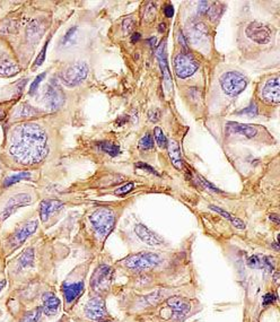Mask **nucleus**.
<instances>
[{"instance_id": "f03ea898", "label": "nucleus", "mask_w": 280, "mask_h": 322, "mask_svg": "<svg viewBox=\"0 0 280 322\" xmlns=\"http://www.w3.org/2000/svg\"><path fill=\"white\" fill-rule=\"evenodd\" d=\"M8 154L23 165L41 163L47 154V137L42 128L25 122L12 129L7 145Z\"/></svg>"}, {"instance_id": "0eeeda50", "label": "nucleus", "mask_w": 280, "mask_h": 322, "mask_svg": "<svg viewBox=\"0 0 280 322\" xmlns=\"http://www.w3.org/2000/svg\"><path fill=\"white\" fill-rule=\"evenodd\" d=\"M88 65L85 61H74L66 66L59 73L58 80L67 87L77 86L86 79L88 75Z\"/></svg>"}, {"instance_id": "603ef678", "label": "nucleus", "mask_w": 280, "mask_h": 322, "mask_svg": "<svg viewBox=\"0 0 280 322\" xmlns=\"http://www.w3.org/2000/svg\"><path fill=\"white\" fill-rule=\"evenodd\" d=\"M5 286H6V281H0V292L4 290Z\"/></svg>"}, {"instance_id": "5701e85b", "label": "nucleus", "mask_w": 280, "mask_h": 322, "mask_svg": "<svg viewBox=\"0 0 280 322\" xmlns=\"http://www.w3.org/2000/svg\"><path fill=\"white\" fill-rule=\"evenodd\" d=\"M249 267L253 269H261L264 273L271 274L274 271V263L272 258L265 257L262 254H253L248 259Z\"/></svg>"}, {"instance_id": "72a5a7b5", "label": "nucleus", "mask_w": 280, "mask_h": 322, "mask_svg": "<svg viewBox=\"0 0 280 322\" xmlns=\"http://www.w3.org/2000/svg\"><path fill=\"white\" fill-rule=\"evenodd\" d=\"M237 115L239 116H248V117H255L258 115V106L257 104H255V102H252L250 104V105L248 108L243 109V110H241L237 112Z\"/></svg>"}, {"instance_id": "20e7f679", "label": "nucleus", "mask_w": 280, "mask_h": 322, "mask_svg": "<svg viewBox=\"0 0 280 322\" xmlns=\"http://www.w3.org/2000/svg\"><path fill=\"white\" fill-rule=\"evenodd\" d=\"M193 286H182V287H157L150 288L145 291H134L131 290L127 295L125 309L130 316H135L144 313V312L154 309L160 303L167 300L169 297L174 295H189L193 296Z\"/></svg>"}, {"instance_id": "5fc2aeb1", "label": "nucleus", "mask_w": 280, "mask_h": 322, "mask_svg": "<svg viewBox=\"0 0 280 322\" xmlns=\"http://www.w3.org/2000/svg\"><path fill=\"white\" fill-rule=\"evenodd\" d=\"M149 41H150L151 45H156V39H155V37H153V39H150Z\"/></svg>"}, {"instance_id": "6e6552de", "label": "nucleus", "mask_w": 280, "mask_h": 322, "mask_svg": "<svg viewBox=\"0 0 280 322\" xmlns=\"http://www.w3.org/2000/svg\"><path fill=\"white\" fill-rule=\"evenodd\" d=\"M85 292V277L82 274L77 273V276L73 275V277H68L61 284V293H63L66 307L70 309L76 303L78 302L80 297L83 296Z\"/></svg>"}, {"instance_id": "423d86ee", "label": "nucleus", "mask_w": 280, "mask_h": 322, "mask_svg": "<svg viewBox=\"0 0 280 322\" xmlns=\"http://www.w3.org/2000/svg\"><path fill=\"white\" fill-rule=\"evenodd\" d=\"M89 223L98 241H104L116 225V212L108 207H99L89 215Z\"/></svg>"}, {"instance_id": "4468645a", "label": "nucleus", "mask_w": 280, "mask_h": 322, "mask_svg": "<svg viewBox=\"0 0 280 322\" xmlns=\"http://www.w3.org/2000/svg\"><path fill=\"white\" fill-rule=\"evenodd\" d=\"M44 101L50 110H58L65 104V94L58 79H52L44 92Z\"/></svg>"}, {"instance_id": "a18cd8bd", "label": "nucleus", "mask_w": 280, "mask_h": 322, "mask_svg": "<svg viewBox=\"0 0 280 322\" xmlns=\"http://www.w3.org/2000/svg\"><path fill=\"white\" fill-rule=\"evenodd\" d=\"M210 4L211 3H208V2H200L198 4V14L199 15H206L208 9H209L210 7Z\"/></svg>"}, {"instance_id": "79ce46f5", "label": "nucleus", "mask_w": 280, "mask_h": 322, "mask_svg": "<svg viewBox=\"0 0 280 322\" xmlns=\"http://www.w3.org/2000/svg\"><path fill=\"white\" fill-rule=\"evenodd\" d=\"M134 27H135V22L131 17L127 18V20L123 22V32H125L126 34H129L130 32L134 31Z\"/></svg>"}, {"instance_id": "58836bf2", "label": "nucleus", "mask_w": 280, "mask_h": 322, "mask_svg": "<svg viewBox=\"0 0 280 322\" xmlns=\"http://www.w3.org/2000/svg\"><path fill=\"white\" fill-rule=\"evenodd\" d=\"M134 186H135L134 182H129V183L125 184V186H122L119 189H117L115 193L117 196H125V195H127V193H129L132 189H134Z\"/></svg>"}, {"instance_id": "c9c22d12", "label": "nucleus", "mask_w": 280, "mask_h": 322, "mask_svg": "<svg viewBox=\"0 0 280 322\" xmlns=\"http://www.w3.org/2000/svg\"><path fill=\"white\" fill-rule=\"evenodd\" d=\"M222 13V9H220V6H218L217 4H210V7L208 9L206 15L210 18L211 21H216L218 16H220Z\"/></svg>"}, {"instance_id": "ddd939ff", "label": "nucleus", "mask_w": 280, "mask_h": 322, "mask_svg": "<svg viewBox=\"0 0 280 322\" xmlns=\"http://www.w3.org/2000/svg\"><path fill=\"white\" fill-rule=\"evenodd\" d=\"M245 34L251 41L258 44H268L271 41L272 31L261 22H251L245 30Z\"/></svg>"}, {"instance_id": "bb28decb", "label": "nucleus", "mask_w": 280, "mask_h": 322, "mask_svg": "<svg viewBox=\"0 0 280 322\" xmlns=\"http://www.w3.org/2000/svg\"><path fill=\"white\" fill-rule=\"evenodd\" d=\"M209 208H210V209H212L213 211H216L217 214H219L220 216L224 217V219H226L227 221H230L231 223L236 227V229H240V230H244V229H245V224L243 223V222L237 219V217H235V216H233L232 214H230L229 211L221 209L220 207H217V206H215V205H210Z\"/></svg>"}, {"instance_id": "c03bdc74", "label": "nucleus", "mask_w": 280, "mask_h": 322, "mask_svg": "<svg viewBox=\"0 0 280 322\" xmlns=\"http://www.w3.org/2000/svg\"><path fill=\"white\" fill-rule=\"evenodd\" d=\"M136 168H137V169H140V170H144V171H147V172H149V173H151V174H154V175H156V177H159L158 172H156L155 170H154L153 168H151V167H149L148 164H145V163H142V162H139V163L136 164Z\"/></svg>"}, {"instance_id": "9d476101", "label": "nucleus", "mask_w": 280, "mask_h": 322, "mask_svg": "<svg viewBox=\"0 0 280 322\" xmlns=\"http://www.w3.org/2000/svg\"><path fill=\"white\" fill-rule=\"evenodd\" d=\"M219 82L222 91L230 96H237L248 86V78L242 73L235 72V70L222 74Z\"/></svg>"}, {"instance_id": "7c9ffc66", "label": "nucleus", "mask_w": 280, "mask_h": 322, "mask_svg": "<svg viewBox=\"0 0 280 322\" xmlns=\"http://www.w3.org/2000/svg\"><path fill=\"white\" fill-rule=\"evenodd\" d=\"M98 147L99 149H102L103 151H105V153L112 156V157H116V156H118L119 153H120L119 146H117L115 143H112V141H102V143L98 144Z\"/></svg>"}, {"instance_id": "3c124183", "label": "nucleus", "mask_w": 280, "mask_h": 322, "mask_svg": "<svg viewBox=\"0 0 280 322\" xmlns=\"http://www.w3.org/2000/svg\"><path fill=\"white\" fill-rule=\"evenodd\" d=\"M279 273L278 272H276L273 274V281H274V283H276V285L278 286L279 285Z\"/></svg>"}, {"instance_id": "f3484780", "label": "nucleus", "mask_w": 280, "mask_h": 322, "mask_svg": "<svg viewBox=\"0 0 280 322\" xmlns=\"http://www.w3.org/2000/svg\"><path fill=\"white\" fill-rule=\"evenodd\" d=\"M260 97L267 103L278 105L280 102V89H279V78L278 76H274L272 78H269L267 82L261 87Z\"/></svg>"}, {"instance_id": "1a4fd4ad", "label": "nucleus", "mask_w": 280, "mask_h": 322, "mask_svg": "<svg viewBox=\"0 0 280 322\" xmlns=\"http://www.w3.org/2000/svg\"><path fill=\"white\" fill-rule=\"evenodd\" d=\"M83 314L89 322L111 320L113 316L108 313L105 304V298L101 296H92L84 304Z\"/></svg>"}, {"instance_id": "393cba45", "label": "nucleus", "mask_w": 280, "mask_h": 322, "mask_svg": "<svg viewBox=\"0 0 280 322\" xmlns=\"http://www.w3.org/2000/svg\"><path fill=\"white\" fill-rule=\"evenodd\" d=\"M20 66L15 61L9 59L7 56L0 55V76L2 77H11L20 73Z\"/></svg>"}, {"instance_id": "6e6d98bb", "label": "nucleus", "mask_w": 280, "mask_h": 322, "mask_svg": "<svg viewBox=\"0 0 280 322\" xmlns=\"http://www.w3.org/2000/svg\"><path fill=\"white\" fill-rule=\"evenodd\" d=\"M97 322H118V321H116L115 319H111V320H103V321H97Z\"/></svg>"}, {"instance_id": "39448f33", "label": "nucleus", "mask_w": 280, "mask_h": 322, "mask_svg": "<svg viewBox=\"0 0 280 322\" xmlns=\"http://www.w3.org/2000/svg\"><path fill=\"white\" fill-rule=\"evenodd\" d=\"M116 269L107 263H99L93 272L89 279V291L92 296H101L105 298L115 282Z\"/></svg>"}, {"instance_id": "412c9836", "label": "nucleus", "mask_w": 280, "mask_h": 322, "mask_svg": "<svg viewBox=\"0 0 280 322\" xmlns=\"http://www.w3.org/2000/svg\"><path fill=\"white\" fill-rule=\"evenodd\" d=\"M187 30L189 33V40L194 44L202 42L208 36V28L202 22L198 20L189 21L187 25Z\"/></svg>"}, {"instance_id": "e433bc0d", "label": "nucleus", "mask_w": 280, "mask_h": 322, "mask_svg": "<svg viewBox=\"0 0 280 322\" xmlns=\"http://www.w3.org/2000/svg\"><path fill=\"white\" fill-rule=\"evenodd\" d=\"M277 300H278V296L276 292H268L265 293L262 297V305L263 306L272 305L277 302Z\"/></svg>"}, {"instance_id": "f8f14e48", "label": "nucleus", "mask_w": 280, "mask_h": 322, "mask_svg": "<svg viewBox=\"0 0 280 322\" xmlns=\"http://www.w3.org/2000/svg\"><path fill=\"white\" fill-rule=\"evenodd\" d=\"M174 72L179 78H188L197 72L199 65L197 60L193 58L190 53H183L180 52L174 58Z\"/></svg>"}, {"instance_id": "ea45409f", "label": "nucleus", "mask_w": 280, "mask_h": 322, "mask_svg": "<svg viewBox=\"0 0 280 322\" xmlns=\"http://www.w3.org/2000/svg\"><path fill=\"white\" fill-rule=\"evenodd\" d=\"M47 45H49V40L46 41V43H45V45L43 46V49H42V51L40 52V55L37 56V58H36V61H35V64H34V66H36V67H39V66H41L42 64H43V61L45 60V56H46V49H47Z\"/></svg>"}, {"instance_id": "8fccbe9b", "label": "nucleus", "mask_w": 280, "mask_h": 322, "mask_svg": "<svg viewBox=\"0 0 280 322\" xmlns=\"http://www.w3.org/2000/svg\"><path fill=\"white\" fill-rule=\"evenodd\" d=\"M270 220L273 221L276 224H279V217L278 214H271L270 215Z\"/></svg>"}, {"instance_id": "9b49d317", "label": "nucleus", "mask_w": 280, "mask_h": 322, "mask_svg": "<svg viewBox=\"0 0 280 322\" xmlns=\"http://www.w3.org/2000/svg\"><path fill=\"white\" fill-rule=\"evenodd\" d=\"M37 227H39L37 221H30V222H26V223H24L6 240L5 248H6L8 252H13V251H15L17 248H20L21 245L25 242L28 238H30V236H32L35 233Z\"/></svg>"}, {"instance_id": "473e14b6", "label": "nucleus", "mask_w": 280, "mask_h": 322, "mask_svg": "<svg viewBox=\"0 0 280 322\" xmlns=\"http://www.w3.org/2000/svg\"><path fill=\"white\" fill-rule=\"evenodd\" d=\"M154 139L157 143L159 148H166V146H167V138H166L163 130L159 127H156L154 129Z\"/></svg>"}, {"instance_id": "2f4dec72", "label": "nucleus", "mask_w": 280, "mask_h": 322, "mask_svg": "<svg viewBox=\"0 0 280 322\" xmlns=\"http://www.w3.org/2000/svg\"><path fill=\"white\" fill-rule=\"evenodd\" d=\"M138 147L141 150H151L154 148V138L149 132H147L144 137H141Z\"/></svg>"}, {"instance_id": "a19ab883", "label": "nucleus", "mask_w": 280, "mask_h": 322, "mask_svg": "<svg viewBox=\"0 0 280 322\" xmlns=\"http://www.w3.org/2000/svg\"><path fill=\"white\" fill-rule=\"evenodd\" d=\"M45 77V74L43 73V74H41V75H39L36 77V79L34 80V82L32 83V85H31V87H30V94L31 95H33V94H34L35 92H36V89L39 88V85H40V83L42 82V80H43V78Z\"/></svg>"}, {"instance_id": "f704fd0d", "label": "nucleus", "mask_w": 280, "mask_h": 322, "mask_svg": "<svg viewBox=\"0 0 280 322\" xmlns=\"http://www.w3.org/2000/svg\"><path fill=\"white\" fill-rule=\"evenodd\" d=\"M76 35H77V26H74V27L69 28L68 32L66 33V34L63 37V42H61V44L68 45L70 43H73V41H74Z\"/></svg>"}, {"instance_id": "cd10ccee", "label": "nucleus", "mask_w": 280, "mask_h": 322, "mask_svg": "<svg viewBox=\"0 0 280 322\" xmlns=\"http://www.w3.org/2000/svg\"><path fill=\"white\" fill-rule=\"evenodd\" d=\"M30 178H31L30 172H18L15 174H12V175H9L8 178H6V180H5L4 187L5 188L11 187V186H13V184L22 181V180H26V179H30Z\"/></svg>"}, {"instance_id": "49530a36", "label": "nucleus", "mask_w": 280, "mask_h": 322, "mask_svg": "<svg viewBox=\"0 0 280 322\" xmlns=\"http://www.w3.org/2000/svg\"><path fill=\"white\" fill-rule=\"evenodd\" d=\"M164 13H165L166 17H169V18L172 17L174 15V8H173L172 5H166L165 8H164Z\"/></svg>"}, {"instance_id": "dca6fc26", "label": "nucleus", "mask_w": 280, "mask_h": 322, "mask_svg": "<svg viewBox=\"0 0 280 322\" xmlns=\"http://www.w3.org/2000/svg\"><path fill=\"white\" fill-rule=\"evenodd\" d=\"M156 57H157V59L159 61L160 72H162V76H163L164 93H165V95L169 97L171 92H172L173 83H172V77H171L169 64H167V56H166V44H165V42H163V43L158 46L157 51H156Z\"/></svg>"}, {"instance_id": "864d4df0", "label": "nucleus", "mask_w": 280, "mask_h": 322, "mask_svg": "<svg viewBox=\"0 0 280 322\" xmlns=\"http://www.w3.org/2000/svg\"><path fill=\"white\" fill-rule=\"evenodd\" d=\"M5 117H6V115H5V111L3 110L2 108H0V120H3Z\"/></svg>"}, {"instance_id": "37998d69", "label": "nucleus", "mask_w": 280, "mask_h": 322, "mask_svg": "<svg viewBox=\"0 0 280 322\" xmlns=\"http://www.w3.org/2000/svg\"><path fill=\"white\" fill-rule=\"evenodd\" d=\"M178 39H179V43L180 45H181V48L183 49V53H189V45H188V42L186 40V36H184V34L182 32L179 33L178 35Z\"/></svg>"}, {"instance_id": "a211bd4d", "label": "nucleus", "mask_w": 280, "mask_h": 322, "mask_svg": "<svg viewBox=\"0 0 280 322\" xmlns=\"http://www.w3.org/2000/svg\"><path fill=\"white\" fill-rule=\"evenodd\" d=\"M135 233L142 242L150 245V247H163L166 244L162 236L148 229L146 225L138 223L135 226Z\"/></svg>"}, {"instance_id": "4c0bfd02", "label": "nucleus", "mask_w": 280, "mask_h": 322, "mask_svg": "<svg viewBox=\"0 0 280 322\" xmlns=\"http://www.w3.org/2000/svg\"><path fill=\"white\" fill-rule=\"evenodd\" d=\"M197 181L200 183L202 187H205L206 189H208V190L213 191V192H221V190H219V189L213 186V184H211L210 182H208L207 180H205L201 177V175H197Z\"/></svg>"}, {"instance_id": "7ed1b4c3", "label": "nucleus", "mask_w": 280, "mask_h": 322, "mask_svg": "<svg viewBox=\"0 0 280 322\" xmlns=\"http://www.w3.org/2000/svg\"><path fill=\"white\" fill-rule=\"evenodd\" d=\"M202 310L201 302L194 296L174 295L144 313L130 316L132 322H186Z\"/></svg>"}, {"instance_id": "de8ad7c7", "label": "nucleus", "mask_w": 280, "mask_h": 322, "mask_svg": "<svg viewBox=\"0 0 280 322\" xmlns=\"http://www.w3.org/2000/svg\"><path fill=\"white\" fill-rule=\"evenodd\" d=\"M148 117H149V120L150 121H157L158 119H159V117H160V115H159V111L158 110H154V111H150L149 112V115H148Z\"/></svg>"}, {"instance_id": "4be33fe9", "label": "nucleus", "mask_w": 280, "mask_h": 322, "mask_svg": "<svg viewBox=\"0 0 280 322\" xmlns=\"http://www.w3.org/2000/svg\"><path fill=\"white\" fill-rule=\"evenodd\" d=\"M64 209V203L55 199H46L40 205V219L42 223H46L51 216Z\"/></svg>"}, {"instance_id": "4d7b16f0", "label": "nucleus", "mask_w": 280, "mask_h": 322, "mask_svg": "<svg viewBox=\"0 0 280 322\" xmlns=\"http://www.w3.org/2000/svg\"><path fill=\"white\" fill-rule=\"evenodd\" d=\"M57 322H65V318H61L59 321H57Z\"/></svg>"}, {"instance_id": "f257e3e1", "label": "nucleus", "mask_w": 280, "mask_h": 322, "mask_svg": "<svg viewBox=\"0 0 280 322\" xmlns=\"http://www.w3.org/2000/svg\"><path fill=\"white\" fill-rule=\"evenodd\" d=\"M174 259L165 257L163 253L141 251L128 255L119 261L121 268L130 275V288L134 291H145L157 287L192 286L190 278L181 277V267L172 264Z\"/></svg>"}, {"instance_id": "b1692460", "label": "nucleus", "mask_w": 280, "mask_h": 322, "mask_svg": "<svg viewBox=\"0 0 280 322\" xmlns=\"http://www.w3.org/2000/svg\"><path fill=\"white\" fill-rule=\"evenodd\" d=\"M169 151V156L173 167L177 170H183V159L180 150V146L175 140H167V146H166Z\"/></svg>"}, {"instance_id": "c756f323", "label": "nucleus", "mask_w": 280, "mask_h": 322, "mask_svg": "<svg viewBox=\"0 0 280 322\" xmlns=\"http://www.w3.org/2000/svg\"><path fill=\"white\" fill-rule=\"evenodd\" d=\"M39 111L31 106L30 104H22V105L17 109L16 111V117L18 118H30L36 116Z\"/></svg>"}, {"instance_id": "c85d7f7f", "label": "nucleus", "mask_w": 280, "mask_h": 322, "mask_svg": "<svg viewBox=\"0 0 280 322\" xmlns=\"http://www.w3.org/2000/svg\"><path fill=\"white\" fill-rule=\"evenodd\" d=\"M42 314H43V312H42L41 306L39 305L34 307L33 310L26 312V313L22 316L21 322H37L41 319Z\"/></svg>"}, {"instance_id": "6ab92c4d", "label": "nucleus", "mask_w": 280, "mask_h": 322, "mask_svg": "<svg viewBox=\"0 0 280 322\" xmlns=\"http://www.w3.org/2000/svg\"><path fill=\"white\" fill-rule=\"evenodd\" d=\"M225 132L226 135H240L251 139L259 134V127L230 121L226 124Z\"/></svg>"}, {"instance_id": "aec40b11", "label": "nucleus", "mask_w": 280, "mask_h": 322, "mask_svg": "<svg viewBox=\"0 0 280 322\" xmlns=\"http://www.w3.org/2000/svg\"><path fill=\"white\" fill-rule=\"evenodd\" d=\"M41 309L46 316H54L59 313L61 307V301L53 292H45L42 295Z\"/></svg>"}, {"instance_id": "a878e982", "label": "nucleus", "mask_w": 280, "mask_h": 322, "mask_svg": "<svg viewBox=\"0 0 280 322\" xmlns=\"http://www.w3.org/2000/svg\"><path fill=\"white\" fill-rule=\"evenodd\" d=\"M17 259L18 271H25V269L32 268L34 264V250L32 248L26 249Z\"/></svg>"}, {"instance_id": "09e8293b", "label": "nucleus", "mask_w": 280, "mask_h": 322, "mask_svg": "<svg viewBox=\"0 0 280 322\" xmlns=\"http://www.w3.org/2000/svg\"><path fill=\"white\" fill-rule=\"evenodd\" d=\"M140 37H141V36H140V33L135 32L134 35L131 36V42H134V43H135V42H138V41L140 40Z\"/></svg>"}, {"instance_id": "2eb2a0df", "label": "nucleus", "mask_w": 280, "mask_h": 322, "mask_svg": "<svg viewBox=\"0 0 280 322\" xmlns=\"http://www.w3.org/2000/svg\"><path fill=\"white\" fill-rule=\"evenodd\" d=\"M32 202V197L27 193H20V195H15L12 198H9L5 203L2 211H0V221L7 220L9 216H12L14 212L20 208L30 205Z\"/></svg>"}]
</instances>
